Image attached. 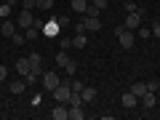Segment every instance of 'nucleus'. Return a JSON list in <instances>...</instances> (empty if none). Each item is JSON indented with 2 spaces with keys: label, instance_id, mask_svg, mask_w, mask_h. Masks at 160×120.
<instances>
[{
  "label": "nucleus",
  "instance_id": "1",
  "mask_svg": "<svg viewBox=\"0 0 160 120\" xmlns=\"http://www.w3.org/2000/svg\"><path fill=\"white\" fill-rule=\"evenodd\" d=\"M115 35H118V40H120V48H133L136 35H133L131 29H126L123 24H120V27H115Z\"/></svg>",
  "mask_w": 160,
  "mask_h": 120
},
{
  "label": "nucleus",
  "instance_id": "2",
  "mask_svg": "<svg viewBox=\"0 0 160 120\" xmlns=\"http://www.w3.org/2000/svg\"><path fill=\"white\" fill-rule=\"evenodd\" d=\"M78 32H96V29H102V22H99V16H86V19H80Z\"/></svg>",
  "mask_w": 160,
  "mask_h": 120
},
{
  "label": "nucleus",
  "instance_id": "3",
  "mask_svg": "<svg viewBox=\"0 0 160 120\" xmlns=\"http://www.w3.org/2000/svg\"><path fill=\"white\" fill-rule=\"evenodd\" d=\"M142 19H144V11H142V8H139V11H131V13L126 16V22H123V27L133 32V29L142 27Z\"/></svg>",
  "mask_w": 160,
  "mask_h": 120
},
{
  "label": "nucleus",
  "instance_id": "4",
  "mask_svg": "<svg viewBox=\"0 0 160 120\" xmlns=\"http://www.w3.org/2000/svg\"><path fill=\"white\" fill-rule=\"evenodd\" d=\"M62 80H59V72H43V88L46 91H53Z\"/></svg>",
  "mask_w": 160,
  "mask_h": 120
},
{
  "label": "nucleus",
  "instance_id": "5",
  "mask_svg": "<svg viewBox=\"0 0 160 120\" xmlns=\"http://www.w3.org/2000/svg\"><path fill=\"white\" fill-rule=\"evenodd\" d=\"M51 118L53 120H67L69 118V104H59L56 102V107L51 109Z\"/></svg>",
  "mask_w": 160,
  "mask_h": 120
},
{
  "label": "nucleus",
  "instance_id": "6",
  "mask_svg": "<svg viewBox=\"0 0 160 120\" xmlns=\"http://www.w3.org/2000/svg\"><path fill=\"white\" fill-rule=\"evenodd\" d=\"M120 102H123V107H126V109H133V107L139 104V96H136L133 91H123V96H120Z\"/></svg>",
  "mask_w": 160,
  "mask_h": 120
},
{
  "label": "nucleus",
  "instance_id": "7",
  "mask_svg": "<svg viewBox=\"0 0 160 120\" xmlns=\"http://www.w3.org/2000/svg\"><path fill=\"white\" fill-rule=\"evenodd\" d=\"M16 24H19V27H24V29H27V27H32V24H35V19H32V11H27V8H24V11L16 16Z\"/></svg>",
  "mask_w": 160,
  "mask_h": 120
},
{
  "label": "nucleus",
  "instance_id": "8",
  "mask_svg": "<svg viewBox=\"0 0 160 120\" xmlns=\"http://www.w3.org/2000/svg\"><path fill=\"white\" fill-rule=\"evenodd\" d=\"M29 69H32V64H29V59H19L16 62V75H22V78H27Z\"/></svg>",
  "mask_w": 160,
  "mask_h": 120
},
{
  "label": "nucleus",
  "instance_id": "9",
  "mask_svg": "<svg viewBox=\"0 0 160 120\" xmlns=\"http://www.w3.org/2000/svg\"><path fill=\"white\" fill-rule=\"evenodd\" d=\"M0 32L6 35V38H13V32H16V24H13L11 19H3V24H0Z\"/></svg>",
  "mask_w": 160,
  "mask_h": 120
},
{
  "label": "nucleus",
  "instance_id": "10",
  "mask_svg": "<svg viewBox=\"0 0 160 120\" xmlns=\"http://www.w3.org/2000/svg\"><path fill=\"white\" fill-rule=\"evenodd\" d=\"M142 104H144V109H152L155 104H158V99H155V91H147L142 96Z\"/></svg>",
  "mask_w": 160,
  "mask_h": 120
},
{
  "label": "nucleus",
  "instance_id": "11",
  "mask_svg": "<svg viewBox=\"0 0 160 120\" xmlns=\"http://www.w3.org/2000/svg\"><path fill=\"white\" fill-rule=\"evenodd\" d=\"M80 96H83V102H93L96 99V88H91V86H83V91H80Z\"/></svg>",
  "mask_w": 160,
  "mask_h": 120
},
{
  "label": "nucleus",
  "instance_id": "12",
  "mask_svg": "<svg viewBox=\"0 0 160 120\" xmlns=\"http://www.w3.org/2000/svg\"><path fill=\"white\" fill-rule=\"evenodd\" d=\"M86 118V112H83V104H75V107H69V120H83Z\"/></svg>",
  "mask_w": 160,
  "mask_h": 120
},
{
  "label": "nucleus",
  "instance_id": "13",
  "mask_svg": "<svg viewBox=\"0 0 160 120\" xmlns=\"http://www.w3.org/2000/svg\"><path fill=\"white\" fill-rule=\"evenodd\" d=\"M69 8H72L75 13H86V11H88V3H86V0H72Z\"/></svg>",
  "mask_w": 160,
  "mask_h": 120
},
{
  "label": "nucleus",
  "instance_id": "14",
  "mask_svg": "<svg viewBox=\"0 0 160 120\" xmlns=\"http://www.w3.org/2000/svg\"><path fill=\"white\" fill-rule=\"evenodd\" d=\"M24 86H27V80H13L11 86H8V91H11V93H16V96H19V93L24 91Z\"/></svg>",
  "mask_w": 160,
  "mask_h": 120
},
{
  "label": "nucleus",
  "instance_id": "15",
  "mask_svg": "<svg viewBox=\"0 0 160 120\" xmlns=\"http://www.w3.org/2000/svg\"><path fill=\"white\" fill-rule=\"evenodd\" d=\"M38 35H40V27H38V24H32V27L24 29V38H27V40H38Z\"/></svg>",
  "mask_w": 160,
  "mask_h": 120
},
{
  "label": "nucleus",
  "instance_id": "16",
  "mask_svg": "<svg viewBox=\"0 0 160 120\" xmlns=\"http://www.w3.org/2000/svg\"><path fill=\"white\" fill-rule=\"evenodd\" d=\"M38 78H43V69H29V75H27V78H24V80H27V86H29V83H38Z\"/></svg>",
  "mask_w": 160,
  "mask_h": 120
},
{
  "label": "nucleus",
  "instance_id": "17",
  "mask_svg": "<svg viewBox=\"0 0 160 120\" xmlns=\"http://www.w3.org/2000/svg\"><path fill=\"white\" fill-rule=\"evenodd\" d=\"M128 91H133V93H136V96H139V99H142V96H144V93H147V83H133V86H131V88H128Z\"/></svg>",
  "mask_w": 160,
  "mask_h": 120
},
{
  "label": "nucleus",
  "instance_id": "18",
  "mask_svg": "<svg viewBox=\"0 0 160 120\" xmlns=\"http://www.w3.org/2000/svg\"><path fill=\"white\" fill-rule=\"evenodd\" d=\"M83 46H86V32H78L72 38V48H83Z\"/></svg>",
  "mask_w": 160,
  "mask_h": 120
},
{
  "label": "nucleus",
  "instance_id": "19",
  "mask_svg": "<svg viewBox=\"0 0 160 120\" xmlns=\"http://www.w3.org/2000/svg\"><path fill=\"white\" fill-rule=\"evenodd\" d=\"M43 32H46V35H56V32H59L56 19H53V22H48V24H43Z\"/></svg>",
  "mask_w": 160,
  "mask_h": 120
},
{
  "label": "nucleus",
  "instance_id": "20",
  "mask_svg": "<svg viewBox=\"0 0 160 120\" xmlns=\"http://www.w3.org/2000/svg\"><path fill=\"white\" fill-rule=\"evenodd\" d=\"M67 62H69L67 51H64V48H59V53H56V64H59V67H67Z\"/></svg>",
  "mask_w": 160,
  "mask_h": 120
},
{
  "label": "nucleus",
  "instance_id": "21",
  "mask_svg": "<svg viewBox=\"0 0 160 120\" xmlns=\"http://www.w3.org/2000/svg\"><path fill=\"white\" fill-rule=\"evenodd\" d=\"M27 59H29V64H32V69H38V67H40V64H43V56H40V53H38V51H35V53H29V56H27Z\"/></svg>",
  "mask_w": 160,
  "mask_h": 120
},
{
  "label": "nucleus",
  "instance_id": "22",
  "mask_svg": "<svg viewBox=\"0 0 160 120\" xmlns=\"http://www.w3.org/2000/svg\"><path fill=\"white\" fill-rule=\"evenodd\" d=\"M38 8H40V11H51V8H53V0H38Z\"/></svg>",
  "mask_w": 160,
  "mask_h": 120
},
{
  "label": "nucleus",
  "instance_id": "23",
  "mask_svg": "<svg viewBox=\"0 0 160 120\" xmlns=\"http://www.w3.org/2000/svg\"><path fill=\"white\" fill-rule=\"evenodd\" d=\"M11 40H13V46H16V48L27 43V38H24V35H19V32H13V38H11Z\"/></svg>",
  "mask_w": 160,
  "mask_h": 120
},
{
  "label": "nucleus",
  "instance_id": "24",
  "mask_svg": "<svg viewBox=\"0 0 160 120\" xmlns=\"http://www.w3.org/2000/svg\"><path fill=\"white\" fill-rule=\"evenodd\" d=\"M102 13V8L99 6H93V3H88V11H86V16H99Z\"/></svg>",
  "mask_w": 160,
  "mask_h": 120
},
{
  "label": "nucleus",
  "instance_id": "25",
  "mask_svg": "<svg viewBox=\"0 0 160 120\" xmlns=\"http://www.w3.org/2000/svg\"><path fill=\"white\" fill-rule=\"evenodd\" d=\"M75 69H78V62H75V59H69L67 67H64V72H67V75H75Z\"/></svg>",
  "mask_w": 160,
  "mask_h": 120
},
{
  "label": "nucleus",
  "instance_id": "26",
  "mask_svg": "<svg viewBox=\"0 0 160 120\" xmlns=\"http://www.w3.org/2000/svg\"><path fill=\"white\" fill-rule=\"evenodd\" d=\"M56 24H59V27H69V16H67V13L56 16Z\"/></svg>",
  "mask_w": 160,
  "mask_h": 120
},
{
  "label": "nucleus",
  "instance_id": "27",
  "mask_svg": "<svg viewBox=\"0 0 160 120\" xmlns=\"http://www.w3.org/2000/svg\"><path fill=\"white\" fill-rule=\"evenodd\" d=\"M0 16H3V19L11 16V6H8V3H6V6H0Z\"/></svg>",
  "mask_w": 160,
  "mask_h": 120
},
{
  "label": "nucleus",
  "instance_id": "28",
  "mask_svg": "<svg viewBox=\"0 0 160 120\" xmlns=\"http://www.w3.org/2000/svg\"><path fill=\"white\" fill-rule=\"evenodd\" d=\"M149 35H152V29H147V27H139V38H142V40H147Z\"/></svg>",
  "mask_w": 160,
  "mask_h": 120
},
{
  "label": "nucleus",
  "instance_id": "29",
  "mask_svg": "<svg viewBox=\"0 0 160 120\" xmlns=\"http://www.w3.org/2000/svg\"><path fill=\"white\" fill-rule=\"evenodd\" d=\"M24 8H27V11H35V8H38V0H24Z\"/></svg>",
  "mask_w": 160,
  "mask_h": 120
},
{
  "label": "nucleus",
  "instance_id": "30",
  "mask_svg": "<svg viewBox=\"0 0 160 120\" xmlns=\"http://www.w3.org/2000/svg\"><path fill=\"white\" fill-rule=\"evenodd\" d=\"M123 8H126L128 13H131V11H139V6H136V3H131V0H128V3H123Z\"/></svg>",
  "mask_w": 160,
  "mask_h": 120
},
{
  "label": "nucleus",
  "instance_id": "31",
  "mask_svg": "<svg viewBox=\"0 0 160 120\" xmlns=\"http://www.w3.org/2000/svg\"><path fill=\"white\" fill-rule=\"evenodd\" d=\"M158 88H160V80H149L147 83V91H158Z\"/></svg>",
  "mask_w": 160,
  "mask_h": 120
},
{
  "label": "nucleus",
  "instance_id": "32",
  "mask_svg": "<svg viewBox=\"0 0 160 120\" xmlns=\"http://www.w3.org/2000/svg\"><path fill=\"white\" fill-rule=\"evenodd\" d=\"M6 78H8V67H3V64H0V83H3Z\"/></svg>",
  "mask_w": 160,
  "mask_h": 120
},
{
  "label": "nucleus",
  "instance_id": "33",
  "mask_svg": "<svg viewBox=\"0 0 160 120\" xmlns=\"http://www.w3.org/2000/svg\"><path fill=\"white\" fill-rule=\"evenodd\" d=\"M59 46H62V48H72V38H64Z\"/></svg>",
  "mask_w": 160,
  "mask_h": 120
},
{
  "label": "nucleus",
  "instance_id": "34",
  "mask_svg": "<svg viewBox=\"0 0 160 120\" xmlns=\"http://www.w3.org/2000/svg\"><path fill=\"white\" fill-rule=\"evenodd\" d=\"M72 91H78V93L83 91V83H80V80H72Z\"/></svg>",
  "mask_w": 160,
  "mask_h": 120
},
{
  "label": "nucleus",
  "instance_id": "35",
  "mask_svg": "<svg viewBox=\"0 0 160 120\" xmlns=\"http://www.w3.org/2000/svg\"><path fill=\"white\" fill-rule=\"evenodd\" d=\"M152 35H155V38H160V22L152 24Z\"/></svg>",
  "mask_w": 160,
  "mask_h": 120
},
{
  "label": "nucleus",
  "instance_id": "36",
  "mask_svg": "<svg viewBox=\"0 0 160 120\" xmlns=\"http://www.w3.org/2000/svg\"><path fill=\"white\" fill-rule=\"evenodd\" d=\"M32 104H35V107H40V104H43V93H38V96L32 99Z\"/></svg>",
  "mask_w": 160,
  "mask_h": 120
},
{
  "label": "nucleus",
  "instance_id": "37",
  "mask_svg": "<svg viewBox=\"0 0 160 120\" xmlns=\"http://www.w3.org/2000/svg\"><path fill=\"white\" fill-rule=\"evenodd\" d=\"M93 6H99V8H107V0H93Z\"/></svg>",
  "mask_w": 160,
  "mask_h": 120
},
{
  "label": "nucleus",
  "instance_id": "38",
  "mask_svg": "<svg viewBox=\"0 0 160 120\" xmlns=\"http://www.w3.org/2000/svg\"><path fill=\"white\" fill-rule=\"evenodd\" d=\"M0 91H3V83H0Z\"/></svg>",
  "mask_w": 160,
  "mask_h": 120
}]
</instances>
